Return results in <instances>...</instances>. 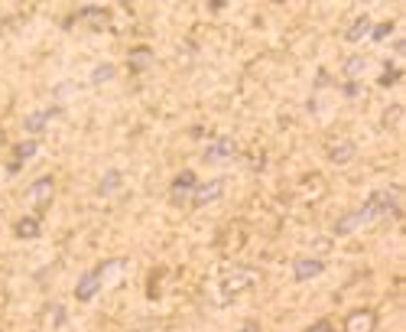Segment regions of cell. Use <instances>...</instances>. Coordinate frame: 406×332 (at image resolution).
Returning <instances> with one entry per match:
<instances>
[{
	"label": "cell",
	"mask_w": 406,
	"mask_h": 332,
	"mask_svg": "<svg viewBox=\"0 0 406 332\" xmlns=\"http://www.w3.org/2000/svg\"><path fill=\"white\" fill-rule=\"evenodd\" d=\"M257 280H260V270L240 268V270H234V274H228V277L221 280V293H224V297H238V293L250 290Z\"/></svg>",
	"instance_id": "obj_1"
},
{
	"label": "cell",
	"mask_w": 406,
	"mask_h": 332,
	"mask_svg": "<svg viewBox=\"0 0 406 332\" xmlns=\"http://www.w3.org/2000/svg\"><path fill=\"white\" fill-rule=\"evenodd\" d=\"M195 186H199L195 173H192V170H182L179 176L173 179V186H169V202H173V205H185V202L192 199V193H195Z\"/></svg>",
	"instance_id": "obj_2"
},
{
	"label": "cell",
	"mask_w": 406,
	"mask_h": 332,
	"mask_svg": "<svg viewBox=\"0 0 406 332\" xmlns=\"http://www.w3.org/2000/svg\"><path fill=\"white\" fill-rule=\"evenodd\" d=\"M377 329V309L358 307L344 316V332H374Z\"/></svg>",
	"instance_id": "obj_3"
},
{
	"label": "cell",
	"mask_w": 406,
	"mask_h": 332,
	"mask_svg": "<svg viewBox=\"0 0 406 332\" xmlns=\"http://www.w3.org/2000/svg\"><path fill=\"white\" fill-rule=\"evenodd\" d=\"M52 195H56V179H52V176H40L30 189H26V202L36 205V209H46V205L52 202Z\"/></svg>",
	"instance_id": "obj_4"
},
{
	"label": "cell",
	"mask_w": 406,
	"mask_h": 332,
	"mask_svg": "<svg viewBox=\"0 0 406 332\" xmlns=\"http://www.w3.org/2000/svg\"><path fill=\"white\" fill-rule=\"evenodd\" d=\"M221 195H224V179H211V183H199V186H195L189 202L195 205V209H205V205L218 202Z\"/></svg>",
	"instance_id": "obj_5"
},
{
	"label": "cell",
	"mask_w": 406,
	"mask_h": 332,
	"mask_svg": "<svg viewBox=\"0 0 406 332\" xmlns=\"http://www.w3.org/2000/svg\"><path fill=\"white\" fill-rule=\"evenodd\" d=\"M98 290H101V277H98V270H88V274H81L79 284H75V300L91 303L98 297Z\"/></svg>",
	"instance_id": "obj_6"
},
{
	"label": "cell",
	"mask_w": 406,
	"mask_h": 332,
	"mask_svg": "<svg viewBox=\"0 0 406 332\" xmlns=\"http://www.w3.org/2000/svg\"><path fill=\"white\" fill-rule=\"evenodd\" d=\"M325 270V261L319 258H296L293 261V277L303 284V280H315V277Z\"/></svg>",
	"instance_id": "obj_7"
},
{
	"label": "cell",
	"mask_w": 406,
	"mask_h": 332,
	"mask_svg": "<svg viewBox=\"0 0 406 332\" xmlns=\"http://www.w3.org/2000/svg\"><path fill=\"white\" fill-rule=\"evenodd\" d=\"M234 154H238L234 137H221V140H215V144L205 150V163H224V160H231Z\"/></svg>",
	"instance_id": "obj_8"
},
{
	"label": "cell",
	"mask_w": 406,
	"mask_h": 332,
	"mask_svg": "<svg viewBox=\"0 0 406 332\" xmlns=\"http://www.w3.org/2000/svg\"><path fill=\"white\" fill-rule=\"evenodd\" d=\"M13 235L20 238V241H36V238L42 235V222L36 219V215H23V219H16Z\"/></svg>",
	"instance_id": "obj_9"
},
{
	"label": "cell",
	"mask_w": 406,
	"mask_h": 332,
	"mask_svg": "<svg viewBox=\"0 0 406 332\" xmlns=\"http://www.w3.org/2000/svg\"><path fill=\"white\" fill-rule=\"evenodd\" d=\"M354 154H358L354 140H338V144L328 147V160H332L335 166H348V163L354 160Z\"/></svg>",
	"instance_id": "obj_10"
},
{
	"label": "cell",
	"mask_w": 406,
	"mask_h": 332,
	"mask_svg": "<svg viewBox=\"0 0 406 332\" xmlns=\"http://www.w3.org/2000/svg\"><path fill=\"white\" fill-rule=\"evenodd\" d=\"M153 65V49L150 46H137V49H130L127 52V69L130 72H146V69H150Z\"/></svg>",
	"instance_id": "obj_11"
},
{
	"label": "cell",
	"mask_w": 406,
	"mask_h": 332,
	"mask_svg": "<svg viewBox=\"0 0 406 332\" xmlns=\"http://www.w3.org/2000/svg\"><path fill=\"white\" fill-rule=\"evenodd\" d=\"M62 114V108H49V111H36V114H30L23 121V127L30 130V134H42L46 130V121H52V118H59Z\"/></svg>",
	"instance_id": "obj_12"
},
{
	"label": "cell",
	"mask_w": 406,
	"mask_h": 332,
	"mask_svg": "<svg viewBox=\"0 0 406 332\" xmlns=\"http://www.w3.org/2000/svg\"><path fill=\"white\" fill-rule=\"evenodd\" d=\"M371 26H374V20H371L367 13L354 16V23H351L348 30H344V40H348V42H361V40L367 36V33H371Z\"/></svg>",
	"instance_id": "obj_13"
},
{
	"label": "cell",
	"mask_w": 406,
	"mask_h": 332,
	"mask_svg": "<svg viewBox=\"0 0 406 332\" xmlns=\"http://www.w3.org/2000/svg\"><path fill=\"white\" fill-rule=\"evenodd\" d=\"M124 268H127V261H124V258H111V261H104V264H98L95 270H98V277H101V284H104V280L117 277Z\"/></svg>",
	"instance_id": "obj_14"
},
{
	"label": "cell",
	"mask_w": 406,
	"mask_h": 332,
	"mask_svg": "<svg viewBox=\"0 0 406 332\" xmlns=\"http://www.w3.org/2000/svg\"><path fill=\"white\" fill-rule=\"evenodd\" d=\"M36 154H40V140H23V144H16V160L13 163L23 166V160H33Z\"/></svg>",
	"instance_id": "obj_15"
},
{
	"label": "cell",
	"mask_w": 406,
	"mask_h": 332,
	"mask_svg": "<svg viewBox=\"0 0 406 332\" xmlns=\"http://www.w3.org/2000/svg\"><path fill=\"white\" fill-rule=\"evenodd\" d=\"M79 16L81 20H91V23H98V26H101L104 20H111V13H108L104 7H81L79 13H75V20H79Z\"/></svg>",
	"instance_id": "obj_16"
},
{
	"label": "cell",
	"mask_w": 406,
	"mask_h": 332,
	"mask_svg": "<svg viewBox=\"0 0 406 332\" xmlns=\"http://www.w3.org/2000/svg\"><path fill=\"white\" fill-rule=\"evenodd\" d=\"M114 75H117V65H114V62H101L95 72H91V85H104V81H111Z\"/></svg>",
	"instance_id": "obj_17"
},
{
	"label": "cell",
	"mask_w": 406,
	"mask_h": 332,
	"mask_svg": "<svg viewBox=\"0 0 406 332\" xmlns=\"http://www.w3.org/2000/svg\"><path fill=\"white\" fill-rule=\"evenodd\" d=\"M117 186H120V173L117 170H108V173H104V179L98 183V195H111Z\"/></svg>",
	"instance_id": "obj_18"
},
{
	"label": "cell",
	"mask_w": 406,
	"mask_h": 332,
	"mask_svg": "<svg viewBox=\"0 0 406 332\" xmlns=\"http://www.w3.org/2000/svg\"><path fill=\"white\" fill-rule=\"evenodd\" d=\"M364 69H367V59L364 56H351L348 62H344V75H348V81H354L361 72H364Z\"/></svg>",
	"instance_id": "obj_19"
},
{
	"label": "cell",
	"mask_w": 406,
	"mask_h": 332,
	"mask_svg": "<svg viewBox=\"0 0 406 332\" xmlns=\"http://www.w3.org/2000/svg\"><path fill=\"white\" fill-rule=\"evenodd\" d=\"M400 118H403V108H400V105H390L387 111H383L381 124H383L387 130H397V127H400Z\"/></svg>",
	"instance_id": "obj_20"
},
{
	"label": "cell",
	"mask_w": 406,
	"mask_h": 332,
	"mask_svg": "<svg viewBox=\"0 0 406 332\" xmlns=\"http://www.w3.org/2000/svg\"><path fill=\"white\" fill-rule=\"evenodd\" d=\"M393 30H397V23H393V20H383V23H374V26H371V40H374V42H383Z\"/></svg>",
	"instance_id": "obj_21"
},
{
	"label": "cell",
	"mask_w": 406,
	"mask_h": 332,
	"mask_svg": "<svg viewBox=\"0 0 406 332\" xmlns=\"http://www.w3.org/2000/svg\"><path fill=\"white\" fill-rule=\"evenodd\" d=\"M400 79H403V72H400V69H397L393 62H387V75L381 79V88H390V85H397Z\"/></svg>",
	"instance_id": "obj_22"
},
{
	"label": "cell",
	"mask_w": 406,
	"mask_h": 332,
	"mask_svg": "<svg viewBox=\"0 0 406 332\" xmlns=\"http://www.w3.org/2000/svg\"><path fill=\"white\" fill-rule=\"evenodd\" d=\"M49 323H52V326L65 323V307H62V303H49Z\"/></svg>",
	"instance_id": "obj_23"
},
{
	"label": "cell",
	"mask_w": 406,
	"mask_h": 332,
	"mask_svg": "<svg viewBox=\"0 0 406 332\" xmlns=\"http://www.w3.org/2000/svg\"><path fill=\"white\" fill-rule=\"evenodd\" d=\"M306 332H335V326H332V319H315Z\"/></svg>",
	"instance_id": "obj_24"
},
{
	"label": "cell",
	"mask_w": 406,
	"mask_h": 332,
	"mask_svg": "<svg viewBox=\"0 0 406 332\" xmlns=\"http://www.w3.org/2000/svg\"><path fill=\"white\" fill-rule=\"evenodd\" d=\"M358 95H361L358 81H344V98H358Z\"/></svg>",
	"instance_id": "obj_25"
},
{
	"label": "cell",
	"mask_w": 406,
	"mask_h": 332,
	"mask_svg": "<svg viewBox=\"0 0 406 332\" xmlns=\"http://www.w3.org/2000/svg\"><path fill=\"white\" fill-rule=\"evenodd\" d=\"M315 88H332V75H315Z\"/></svg>",
	"instance_id": "obj_26"
},
{
	"label": "cell",
	"mask_w": 406,
	"mask_h": 332,
	"mask_svg": "<svg viewBox=\"0 0 406 332\" xmlns=\"http://www.w3.org/2000/svg\"><path fill=\"white\" fill-rule=\"evenodd\" d=\"M72 91H75V85H72V81H69V85H59V88H56V98H62V95H72Z\"/></svg>",
	"instance_id": "obj_27"
},
{
	"label": "cell",
	"mask_w": 406,
	"mask_h": 332,
	"mask_svg": "<svg viewBox=\"0 0 406 332\" xmlns=\"http://www.w3.org/2000/svg\"><path fill=\"white\" fill-rule=\"evenodd\" d=\"M238 332H260V323H254V319H250V323H244Z\"/></svg>",
	"instance_id": "obj_28"
},
{
	"label": "cell",
	"mask_w": 406,
	"mask_h": 332,
	"mask_svg": "<svg viewBox=\"0 0 406 332\" xmlns=\"http://www.w3.org/2000/svg\"><path fill=\"white\" fill-rule=\"evenodd\" d=\"M328 248H332V241H328V238H319V241H315V251H328Z\"/></svg>",
	"instance_id": "obj_29"
},
{
	"label": "cell",
	"mask_w": 406,
	"mask_h": 332,
	"mask_svg": "<svg viewBox=\"0 0 406 332\" xmlns=\"http://www.w3.org/2000/svg\"><path fill=\"white\" fill-rule=\"evenodd\" d=\"M224 7H228L224 0H211V4H208V10H215V13H218V10H224Z\"/></svg>",
	"instance_id": "obj_30"
},
{
	"label": "cell",
	"mask_w": 406,
	"mask_h": 332,
	"mask_svg": "<svg viewBox=\"0 0 406 332\" xmlns=\"http://www.w3.org/2000/svg\"><path fill=\"white\" fill-rule=\"evenodd\" d=\"M0 140H4V130H0Z\"/></svg>",
	"instance_id": "obj_31"
}]
</instances>
